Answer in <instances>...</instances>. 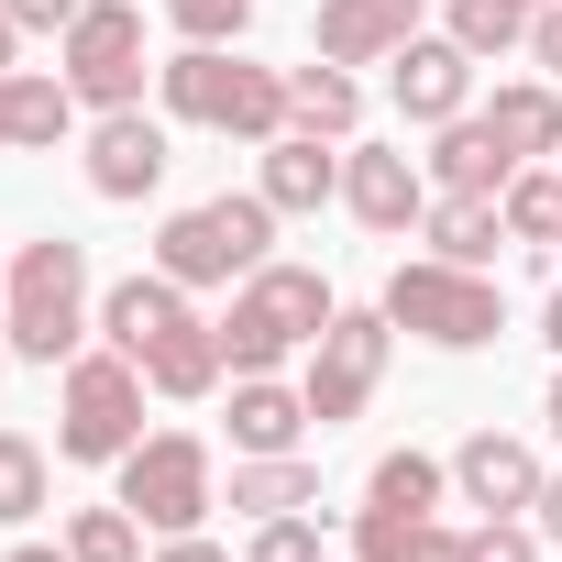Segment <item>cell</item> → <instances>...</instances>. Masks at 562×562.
<instances>
[{
  "label": "cell",
  "instance_id": "obj_1",
  "mask_svg": "<svg viewBox=\"0 0 562 562\" xmlns=\"http://www.w3.org/2000/svg\"><path fill=\"white\" fill-rule=\"evenodd\" d=\"M100 331V288H89V243L67 232H34L12 243V299H0V342L23 364H78Z\"/></svg>",
  "mask_w": 562,
  "mask_h": 562
},
{
  "label": "cell",
  "instance_id": "obj_2",
  "mask_svg": "<svg viewBox=\"0 0 562 562\" xmlns=\"http://www.w3.org/2000/svg\"><path fill=\"white\" fill-rule=\"evenodd\" d=\"M331 276L321 265H254L243 288H232V310H221V353H232V375H288L321 331H331Z\"/></svg>",
  "mask_w": 562,
  "mask_h": 562
},
{
  "label": "cell",
  "instance_id": "obj_3",
  "mask_svg": "<svg viewBox=\"0 0 562 562\" xmlns=\"http://www.w3.org/2000/svg\"><path fill=\"white\" fill-rule=\"evenodd\" d=\"M155 100H166V122H199V133H232V144L288 133V67H243L232 45H177L155 67Z\"/></svg>",
  "mask_w": 562,
  "mask_h": 562
},
{
  "label": "cell",
  "instance_id": "obj_4",
  "mask_svg": "<svg viewBox=\"0 0 562 562\" xmlns=\"http://www.w3.org/2000/svg\"><path fill=\"white\" fill-rule=\"evenodd\" d=\"M276 210L265 188H221V199H188V210H166V232H155V265L177 276V288H243L254 265H276Z\"/></svg>",
  "mask_w": 562,
  "mask_h": 562
},
{
  "label": "cell",
  "instance_id": "obj_5",
  "mask_svg": "<svg viewBox=\"0 0 562 562\" xmlns=\"http://www.w3.org/2000/svg\"><path fill=\"white\" fill-rule=\"evenodd\" d=\"M386 321H397L408 342H430V353H485V342L507 331V299H496L485 265H441V254H419V265L386 276Z\"/></svg>",
  "mask_w": 562,
  "mask_h": 562
},
{
  "label": "cell",
  "instance_id": "obj_6",
  "mask_svg": "<svg viewBox=\"0 0 562 562\" xmlns=\"http://www.w3.org/2000/svg\"><path fill=\"white\" fill-rule=\"evenodd\" d=\"M144 397H155V386H144L133 353H111V342L78 353V364H67V397H56V452H67V463H122V452L144 441Z\"/></svg>",
  "mask_w": 562,
  "mask_h": 562
},
{
  "label": "cell",
  "instance_id": "obj_7",
  "mask_svg": "<svg viewBox=\"0 0 562 562\" xmlns=\"http://www.w3.org/2000/svg\"><path fill=\"white\" fill-rule=\"evenodd\" d=\"M111 474H122V507H133L155 540L210 529V507H221V463H210V441H199V430H144Z\"/></svg>",
  "mask_w": 562,
  "mask_h": 562
},
{
  "label": "cell",
  "instance_id": "obj_8",
  "mask_svg": "<svg viewBox=\"0 0 562 562\" xmlns=\"http://www.w3.org/2000/svg\"><path fill=\"white\" fill-rule=\"evenodd\" d=\"M56 78L78 89V111H133L144 100V0H89L56 34Z\"/></svg>",
  "mask_w": 562,
  "mask_h": 562
},
{
  "label": "cell",
  "instance_id": "obj_9",
  "mask_svg": "<svg viewBox=\"0 0 562 562\" xmlns=\"http://www.w3.org/2000/svg\"><path fill=\"white\" fill-rule=\"evenodd\" d=\"M386 353H397V321H386V299L375 310H331V331L310 342V419L321 430H342V419H364L375 408V386H386Z\"/></svg>",
  "mask_w": 562,
  "mask_h": 562
},
{
  "label": "cell",
  "instance_id": "obj_10",
  "mask_svg": "<svg viewBox=\"0 0 562 562\" xmlns=\"http://www.w3.org/2000/svg\"><path fill=\"white\" fill-rule=\"evenodd\" d=\"M342 210L364 221V232H419L430 221V166L419 155H397V144H342Z\"/></svg>",
  "mask_w": 562,
  "mask_h": 562
},
{
  "label": "cell",
  "instance_id": "obj_11",
  "mask_svg": "<svg viewBox=\"0 0 562 562\" xmlns=\"http://www.w3.org/2000/svg\"><path fill=\"white\" fill-rule=\"evenodd\" d=\"M386 100H397L419 133H441V122L474 111V56H463L452 34H408V45L386 56Z\"/></svg>",
  "mask_w": 562,
  "mask_h": 562
},
{
  "label": "cell",
  "instance_id": "obj_12",
  "mask_svg": "<svg viewBox=\"0 0 562 562\" xmlns=\"http://www.w3.org/2000/svg\"><path fill=\"white\" fill-rule=\"evenodd\" d=\"M89 188H100L111 210H133V199H155V188H166V122H155L144 100L89 122Z\"/></svg>",
  "mask_w": 562,
  "mask_h": 562
},
{
  "label": "cell",
  "instance_id": "obj_13",
  "mask_svg": "<svg viewBox=\"0 0 562 562\" xmlns=\"http://www.w3.org/2000/svg\"><path fill=\"white\" fill-rule=\"evenodd\" d=\"M188 321H199V310H188V288H177L166 265H144V276H122V288H100V342L133 353V364H144L166 331H188Z\"/></svg>",
  "mask_w": 562,
  "mask_h": 562
},
{
  "label": "cell",
  "instance_id": "obj_14",
  "mask_svg": "<svg viewBox=\"0 0 562 562\" xmlns=\"http://www.w3.org/2000/svg\"><path fill=\"white\" fill-rule=\"evenodd\" d=\"M452 485H463V507H485V518H529V496H540V452H529L518 430H474V441L452 452Z\"/></svg>",
  "mask_w": 562,
  "mask_h": 562
},
{
  "label": "cell",
  "instance_id": "obj_15",
  "mask_svg": "<svg viewBox=\"0 0 562 562\" xmlns=\"http://www.w3.org/2000/svg\"><path fill=\"white\" fill-rule=\"evenodd\" d=\"M419 166H430V188H441V199H507V177H518V155H507V144L485 133V111L441 122Z\"/></svg>",
  "mask_w": 562,
  "mask_h": 562
},
{
  "label": "cell",
  "instance_id": "obj_16",
  "mask_svg": "<svg viewBox=\"0 0 562 562\" xmlns=\"http://www.w3.org/2000/svg\"><path fill=\"white\" fill-rule=\"evenodd\" d=\"M419 34V0H321V56L331 67H386Z\"/></svg>",
  "mask_w": 562,
  "mask_h": 562
},
{
  "label": "cell",
  "instance_id": "obj_17",
  "mask_svg": "<svg viewBox=\"0 0 562 562\" xmlns=\"http://www.w3.org/2000/svg\"><path fill=\"white\" fill-rule=\"evenodd\" d=\"M265 166H254V188L276 199V210H321V199H342V144H321V133H276V144H254Z\"/></svg>",
  "mask_w": 562,
  "mask_h": 562
},
{
  "label": "cell",
  "instance_id": "obj_18",
  "mask_svg": "<svg viewBox=\"0 0 562 562\" xmlns=\"http://www.w3.org/2000/svg\"><path fill=\"white\" fill-rule=\"evenodd\" d=\"M321 419H310V386L288 375H232V452H299Z\"/></svg>",
  "mask_w": 562,
  "mask_h": 562
},
{
  "label": "cell",
  "instance_id": "obj_19",
  "mask_svg": "<svg viewBox=\"0 0 562 562\" xmlns=\"http://www.w3.org/2000/svg\"><path fill=\"white\" fill-rule=\"evenodd\" d=\"M485 133L518 155V166H551L562 155V78H507L485 100Z\"/></svg>",
  "mask_w": 562,
  "mask_h": 562
},
{
  "label": "cell",
  "instance_id": "obj_20",
  "mask_svg": "<svg viewBox=\"0 0 562 562\" xmlns=\"http://www.w3.org/2000/svg\"><path fill=\"white\" fill-rule=\"evenodd\" d=\"M288 133H321V144H353V133H364V89H353V67H331V56L288 67Z\"/></svg>",
  "mask_w": 562,
  "mask_h": 562
},
{
  "label": "cell",
  "instance_id": "obj_21",
  "mask_svg": "<svg viewBox=\"0 0 562 562\" xmlns=\"http://www.w3.org/2000/svg\"><path fill=\"white\" fill-rule=\"evenodd\" d=\"M221 375H232V353H221V321H188V331H166V342L144 353V386H155V397H177V408L221 397Z\"/></svg>",
  "mask_w": 562,
  "mask_h": 562
},
{
  "label": "cell",
  "instance_id": "obj_22",
  "mask_svg": "<svg viewBox=\"0 0 562 562\" xmlns=\"http://www.w3.org/2000/svg\"><path fill=\"white\" fill-rule=\"evenodd\" d=\"M232 507L243 518H299V507H321V463L310 452H232Z\"/></svg>",
  "mask_w": 562,
  "mask_h": 562
},
{
  "label": "cell",
  "instance_id": "obj_23",
  "mask_svg": "<svg viewBox=\"0 0 562 562\" xmlns=\"http://www.w3.org/2000/svg\"><path fill=\"white\" fill-rule=\"evenodd\" d=\"M419 232H430V254H441V265H496L507 210H496V199H441V188H430V221H419Z\"/></svg>",
  "mask_w": 562,
  "mask_h": 562
},
{
  "label": "cell",
  "instance_id": "obj_24",
  "mask_svg": "<svg viewBox=\"0 0 562 562\" xmlns=\"http://www.w3.org/2000/svg\"><path fill=\"white\" fill-rule=\"evenodd\" d=\"M529 23H540V0H452L441 12V34L485 67V56H507V45H529Z\"/></svg>",
  "mask_w": 562,
  "mask_h": 562
},
{
  "label": "cell",
  "instance_id": "obj_25",
  "mask_svg": "<svg viewBox=\"0 0 562 562\" xmlns=\"http://www.w3.org/2000/svg\"><path fill=\"white\" fill-rule=\"evenodd\" d=\"M45 496H56L45 441H34V430H0V529H34V518H45Z\"/></svg>",
  "mask_w": 562,
  "mask_h": 562
},
{
  "label": "cell",
  "instance_id": "obj_26",
  "mask_svg": "<svg viewBox=\"0 0 562 562\" xmlns=\"http://www.w3.org/2000/svg\"><path fill=\"white\" fill-rule=\"evenodd\" d=\"M496 210H507V243H562V155L551 166H518Z\"/></svg>",
  "mask_w": 562,
  "mask_h": 562
},
{
  "label": "cell",
  "instance_id": "obj_27",
  "mask_svg": "<svg viewBox=\"0 0 562 562\" xmlns=\"http://www.w3.org/2000/svg\"><path fill=\"white\" fill-rule=\"evenodd\" d=\"M441 485H452V463H430V452H386V463L364 474V496H386V507H419V518H441Z\"/></svg>",
  "mask_w": 562,
  "mask_h": 562
},
{
  "label": "cell",
  "instance_id": "obj_28",
  "mask_svg": "<svg viewBox=\"0 0 562 562\" xmlns=\"http://www.w3.org/2000/svg\"><path fill=\"white\" fill-rule=\"evenodd\" d=\"M67 551H78V562H144V518H133L122 496H111V507H78V518H67Z\"/></svg>",
  "mask_w": 562,
  "mask_h": 562
},
{
  "label": "cell",
  "instance_id": "obj_29",
  "mask_svg": "<svg viewBox=\"0 0 562 562\" xmlns=\"http://www.w3.org/2000/svg\"><path fill=\"white\" fill-rule=\"evenodd\" d=\"M430 518L419 507H386V496H364L353 507V562H408V540H419Z\"/></svg>",
  "mask_w": 562,
  "mask_h": 562
},
{
  "label": "cell",
  "instance_id": "obj_30",
  "mask_svg": "<svg viewBox=\"0 0 562 562\" xmlns=\"http://www.w3.org/2000/svg\"><path fill=\"white\" fill-rule=\"evenodd\" d=\"M166 23H177V45H243L254 0H166Z\"/></svg>",
  "mask_w": 562,
  "mask_h": 562
},
{
  "label": "cell",
  "instance_id": "obj_31",
  "mask_svg": "<svg viewBox=\"0 0 562 562\" xmlns=\"http://www.w3.org/2000/svg\"><path fill=\"white\" fill-rule=\"evenodd\" d=\"M243 562H321V518H310V507H299V518H254Z\"/></svg>",
  "mask_w": 562,
  "mask_h": 562
},
{
  "label": "cell",
  "instance_id": "obj_32",
  "mask_svg": "<svg viewBox=\"0 0 562 562\" xmlns=\"http://www.w3.org/2000/svg\"><path fill=\"white\" fill-rule=\"evenodd\" d=\"M540 551H551V540H540L529 518H485V529H474V562H540Z\"/></svg>",
  "mask_w": 562,
  "mask_h": 562
},
{
  "label": "cell",
  "instance_id": "obj_33",
  "mask_svg": "<svg viewBox=\"0 0 562 562\" xmlns=\"http://www.w3.org/2000/svg\"><path fill=\"white\" fill-rule=\"evenodd\" d=\"M0 12H12V23H23V34H67V23H78V12H89V0H0Z\"/></svg>",
  "mask_w": 562,
  "mask_h": 562
},
{
  "label": "cell",
  "instance_id": "obj_34",
  "mask_svg": "<svg viewBox=\"0 0 562 562\" xmlns=\"http://www.w3.org/2000/svg\"><path fill=\"white\" fill-rule=\"evenodd\" d=\"M408 562H474V529H441V518H430V529L408 540Z\"/></svg>",
  "mask_w": 562,
  "mask_h": 562
},
{
  "label": "cell",
  "instance_id": "obj_35",
  "mask_svg": "<svg viewBox=\"0 0 562 562\" xmlns=\"http://www.w3.org/2000/svg\"><path fill=\"white\" fill-rule=\"evenodd\" d=\"M529 56H540V78H562V0H540V23H529Z\"/></svg>",
  "mask_w": 562,
  "mask_h": 562
},
{
  "label": "cell",
  "instance_id": "obj_36",
  "mask_svg": "<svg viewBox=\"0 0 562 562\" xmlns=\"http://www.w3.org/2000/svg\"><path fill=\"white\" fill-rule=\"evenodd\" d=\"M144 562H232V551H221V540H210V529H177V540H155V551H144Z\"/></svg>",
  "mask_w": 562,
  "mask_h": 562
},
{
  "label": "cell",
  "instance_id": "obj_37",
  "mask_svg": "<svg viewBox=\"0 0 562 562\" xmlns=\"http://www.w3.org/2000/svg\"><path fill=\"white\" fill-rule=\"evenodd\" d=\"M529 529L562 551V474H540V496H529Z\"/></svg>",
  "mask_w": 562,
  "mask_h": 562
},
{
  "label": "cell",
  "instance_id": "obj_38",
  "mask_svg": "<svg viewBox=\"0 0 562 562\" xmlns=\"http://www.w3.org/2000/svg\"><path fill=\"white\" fill-rule=\"evenodd\" d=\"M0 562H78L67 540H23V551H0Z\"/></svg>",
  "mask_w": 562,
  "mask_h": 562
},
{
  "label": "cell",
  "instance_id": "obj_39",
  "mask_svg": "<svg viewBox=\"0 0 562 562\" xmlns=\"http://www.w3.org/2000/svg\"><path fill=\"white\" fill-rule=\"evenodd\" d=\"M12 56H23V23H12V12H0V78H12Z\"/></svg>",
  "mask_w": 562,
  "mask_h": 562
},
{
  "label": "cell",
  "instance_id": "obj_40",
  "mask_svg": "<svg viewBox=\"0 0 562 562\" xmlns=\"http://www.w3.org/2000/svg\"><path fill=\"white\" fill-rule=\"evenodd\" d=\"M540 342H551V353H562V288H551V310H540Z\"/></svg>",
  "mask_w": 562,
  "mask_h": 562
},
{
  "label": "cell",
  "instance_id": "obj_41",
  "mask_svg": "<svg viewBox=\"0 0 562 562\" xmlns=\"http://www.w3.org/2000/svg\"><path fill=\"white\" fill-rule=\"evenodd\" d=\"M551 430H562V375H551Z\"/></svg>",
  "mask_w": 562,
  "mask_h": 562
},
{
  "label": "cell",
  "instance_id": "obj_42",
  "mask_svg": "<svg viewBox=\"0 0 562 562\" xmlns=\"http://www.w3.org/2000/svg\"><path fill=\"white\" fill-rule=\"evenodd\" d=\"M0 299H12V254H0Z\"/></svg>",
  "mask_w": 562,
  "mask_h": 562
},
{
  "label": "cell",
  "instance_id": "obj_43",
  "mask_svg": "<svg viewBox=\"0 0 562 562\" xmlns=\"http://www.w3.org/2000/svg\"><path fill=\"white\" fill-rule=\"evenodd\" d=\"M0 364H12V342H0Z\"/></svg>",
  "mask_w": 562,
  "mask_h": 562
},
{
  "label": "cell",
  "instance_id": "obj_44",
  "mask_svg": "<svg viewBox=\"0 0 562 562\" xmlns=\"http://www.w3.org/2000/svg\"><path fill=\"white\" fill-rule=\"evenodd\" d=\"M551 254H562V243H551Z\"/></svg>",
  "mask_w": 562,
  "mask_h": 562
}]
</instances>
